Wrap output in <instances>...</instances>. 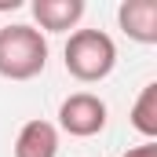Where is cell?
I'll list each match as a JSON object with an SVG mask.
<instances>
[{"label": "cell", "mask_w": 157, "mask_h": 157, "mask_svg": "<svg viewBox=\"0 0 157 157\" xmlns=\"http://www.w3.org/2000/svg\"><path fill=\"white\" fill-rule=\"evenodd\" d=\"M132 128H135L139 135H146V143L157 139V80H150V84L139 91V99H135V106H132Z\"/></svg>", "instance_id": "52a82bcc"}, {"label": "cell", "mask_w": 157, "mask_h": 157, "mask_svg": "<svg viewBox=\"0 0 157 157\" xmlns=\"http://www.w3.org/2000/svg\"><path fill=\"white\" fill-rule=\"evenodd\" d=\"M66 73L77 77L80 84H95V80H106L117 66V44L110 33L102 29H73L66 40Z\"/></svg>", "instance_id": "7a4b0ae2"}, {"label": "cell", "mask_w": 157, "mask_h": 157, "mask_svg": "<svg viewBox=\"0 0 157 157\" xmlns=\"http://www.w3.org/2000/svg\"><path fill=\"white\" fill-rule=\"evenodd\" d=\"M106 121H110L106 102H102L99 95H91V91H73V95L62 99V106H59V128H62L66 135H73V139H91V135H99V132L106 128Z\"/></svg>", "instance_id": "3957f363"}, {"label": "cell", "mask_w": 157, "mask_h": 157, "mask_svg": "<svg viewBox=\"0 0 157 157\" xmlns=\"http://www.w3.org/2000/svg\"><path fill=\"white\" fill-rule=\"evenodd\" d=\"M15 157H59V128L51 121H26L15 139Z\"/></svg>", "instance_id": "8992f818"}, {"label": "cell", "mask_w": 157, "mask_h": 157, "mask_svg": "<svg viewBox=\"0 0 157 157\" xmlns=\"http://www.w3.org/2000/svg\"><path fill=\"white\" fill-rule=\"evenodd\" d=\"M29 11H33V18L44 33H70L84 18L88 4L84 0H33Z\"/></svg>", "instance_id": "5b68a950"}, {"label": "cell", "mask_w": 157, "mask_h": 157, "mask_svg": "<svg viewBox=\"0 0 157 157\" xmlns=\"http://www.w3.org/2000/svg\"><path fill=\"white\" fill-rule=\"evenodd\" d=\"M124 37L135 44H157V0H124L117 7Z\"/></svg>", "instance_id": "277c9868"}, {"label": "cell", "mask_w": 157, "mask_h": 157, "mask_svg": "<svg viewBox=\"0 0 157 157\" xmlns=\"http://www.w3.org/2000/svg\"><path fill=\"white\" fill-rule=\"evenodd\" d=\"M124 157H157V143H143V146H132Z\"/></svg>", "instance_id": "ba28073f"}, {"label": "cell", "mask_w": 157, "mask_h": 157, "mask_svg": "<svg viewBox=\"0 0 157 157\" xmlns=\"http://www.w3.org/2000/svg\"><path fill=\"white\" fill-rule=\"evenodd\" d=\"M48 66V40L29 22H11L0 29V77L33 80Z\"/></svg>", "instance_id": "6da1fadb"}]
</instances>
